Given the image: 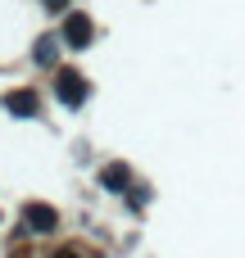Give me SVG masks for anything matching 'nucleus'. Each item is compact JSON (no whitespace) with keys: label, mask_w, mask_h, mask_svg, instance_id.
Wrapping results in <instances>:
<instances>
[{"label":"nucleus","mask_w":245,"mask_h":258,"mask_svg":"<svg viewBox=\"0 0 245 258\" xmlns=\"http://www.w3.org/2000/svg\"><path fill=\"white\" fill-rule=\"evenodd\" d=\"M68 36H73V45H86V36H91V23H86V18H73V23H68Z\"/></svg>","instance_id":"f257e3e1"}]
</instances>
